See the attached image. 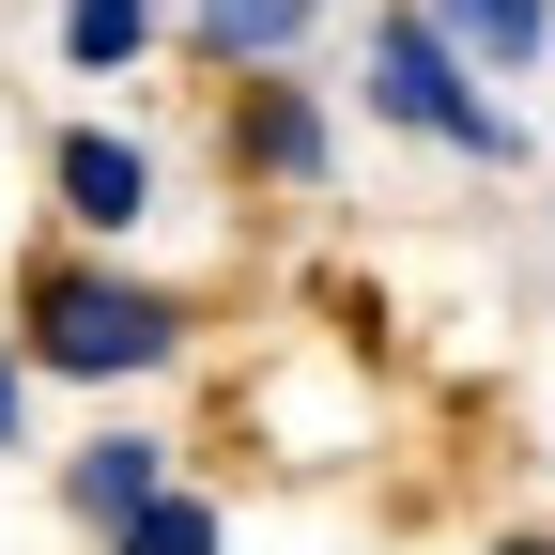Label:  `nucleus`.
<instances>
[{"instance_id": "20e7f679", "label": "nucleus", "mask_w": 555, "mask_h": 555, "mask_svg": "<svg viewBox=\"0 0 555 555\" xmlns=\"http://www.w3.org/2000/svg\"><path fill=\"white\" fill-rule=\"evenodd\" d=\"M232 155L262 185H324V108L294 93V62H262V78H232Z\"/></svg>"}, {"instance_id": "423d86ee", "label": "nucleus", "mask_w": 555, "mask_h": 555, "mask_svg": "<svg viewBox=\"0 0 555 555\" xmlns=\"http://www.w3.org/2000/svg\"><path fill=\"white\" fill-rule=\"evenodd\" d=\"M324 31V0H185V47L232 62V78H262V62H294Z\"/></svg>"}, {"instance_id": "0eeeda50", "label": "nucleus", "mask_w": 555, "mask_h": 555, "mask_svg": "<svg viewBox=\"0 0 555 555\" xmlns=\"http://www.w3.org/2000/svg\"><path fill=\"white\" fill-rule=\"evenodd\" d=\"M448 16V47L478 62V78H525V62L555 47V0H433Z\"/></svg>"}, {"instance_id": "1a4fd4ad", "label": "nucleus", "mask_w": 555, "mask_h": 555, "mask_svg": "<svg viewBox=\"0 0 555 555\" xmlns=\"http://www.w3.org/2000/svg\"><path fill=\"white\" fill-rule=\"evenodd\" d=\"M108 555H217V509H201L185 478H170V494L139 509V525H108Z\"/></svg>"}, {"instance_id": "f257e3e1", "label": "nucleus", "mask_w": 555, "mask_h": 555, "mask_svg": "<svg viewBox=\"0 0 555 555\" xmlns=\"http://www.w3.org/2000/svg\"><path fill=\"white\" fill-rule=\"evenodd\" d=\"M185 356V294L139 278L108 247H31L16 262V371H62V386H139Z\"/></svg>"}, {"instance_id": "f03ea898", "label": "nucleus", "mask_w": 555, "mask_h": 555, "mask_svg": "<svg viewBox=\"0 0 555 555\" xmlns=\"http://www.w3.org/2000/svg\"><path fill=\"white\" fill-rule=\"evenodd\" d=\"M356 93H371V124H401V139H448V155H478V170H509V155H525V124L478 93V62L448 47V16H433V0H386V16H371Z\"/></svg>"}, {"instance_id": "9d476101", "label": "nucleus", "mask_w": 555, "mask_h": 555, "mask_svg": "<svg viewBox=\"0 0 555 555\" xmlns=\"http://www.w3.org/2000/svg\"><path fill=\"white\" fill-rule=\"evenodd\" d=\"M31 433V386H16V324H0V448Z\"/></svg>"}, {"instance_id": "39448f33", "label": "nucleus", "mask_w": 555, "mask_h": 555, "mask_svg": "<svg viewBox=\"0 0 555 555\" xmlns=\"http://www.w3.org/2000/svg\"><path fill=\"white\" fill-rule=\"evenodd\" d=\"M155 494H170V448H155V433H78V463H62V509H78L93 540L139 525Z\"/></svg>"}, {"instance_id": "9b49d317", "label": "nucleus", "mask_w": 555, "mask_h": 555, "mask_svg": "<svg viewBox=\"0 0 555 555\" xmlns=\"http://www.w3.org/2000/svg\"><path fill=\"white\" fill-rule=\"evenodd\" d=\"M525 555H540V540H525Z\"/></svg>"}, {"instance_id": "7ed1b4c3", "label": "nucleus", "mask_w": 555, "mask_h": 555, "mask_svg": "<svg viewBox=\"0 0 555 555\" xmlns=\"http://www.w3.org/2000/svg\"><path fill=\"white\" fill-rule=\"evenodd\" d=\"M47 185H62V217H78L93 247H124L139 217H155V139H124V124H62V139H47Z\"/></svg>"}, {"instance_id": "6e6552de", "label": "nucleus", "mask_w": 555, "mask_h": 555, "mask_svg": "<svg viewBox=\"0 0 555 555\" xmlns=\"http://www.w3.org/2000/svg\"><path fill=\"white\" fill-rule=\"evenodd\" d=\"M155 47V0H62V78H124Z\"/></svg>"}]
</instances>
